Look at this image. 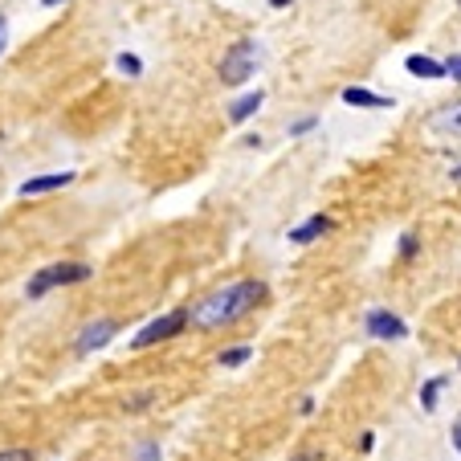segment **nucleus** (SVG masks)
<instances>
[{
  "instance_id": "1",
  "label": "nucleus",
  "mask_w": 461,
  "mask_h": 461,
  "mask_svg": "<svg viewBox=\"0 0 461 461\" xmlns=\"http://www.w3.org/2000/svg\"><path fill=\"white\" fill-rule=\"evenodd\" d=\"M270 286L258 278H237L229 286H217L212 294H204L201 303L188 311V322L201 327V331H221V327H233L237 319H245L249 311H258L266 303Z\"/></svg>"
},
{
  "instance_id": "2",
  "label": "nucleus",
  "mask_w": 461,
  "mask_h": 461,
  "mask_svg": "<svg viewBox=\"0 0 461 461\" xmlns=\"http://www.w3.org/2000/svg\"><path fill=\"white\" fill-rule=\"evenodd\" d=\"M90 266L86 261H53V266H45V270H37L33 278H29V286H25V294L33 298H45L50 290H61V286H78V282H86L90 278Z\"/></svg>"
},
{
  "instance_id": "3",
  "label": "nucleus",
  "mask_w": 461,
  "mask_h": 461,
  "mask_svg": "<svg viewBox=\"0 0 461 461\" xmlns=\"http://www.w3.org/2000/svg\"><path fill=\"white\" fill-rule=\"evenodd\" d=\"M188 327V311H167L159 319H151L143 331L131 335V351H143V348H156V343H167Z\"/></svg>"
},
{
  "instance_id": "4",
  "label": "nucleus",
  "mask_w": 461,
  "mask_h": 461,
  "mask_svg": "<svg viewBox=\"0 0 461 461\" xmlns=\"http://www.w3.org/2000/svg\"><path fill=\"white\" fill-rule=\"evenodd\" d=\"M253 70H258V41H237L233 50L221 58V82H225V86H241Z\"/></svg>"
},
{
  "instance_id": "5",
  "label": "nucleus",
  "mask_w": 461,
  "mask_h": 461,
  "mask_svg": "<svg viewBox=\"0 0 461 461\" xmlns=\"http://www.w3.org/2000/svg\"><path fill=\"white\" fill-rule=\"evenodd\" d=\"M364 331L372 335V339L401 343V339H409V322H404L396 311H384V306H375V311L364 314Z\"/></svg>"
},
{
  "instance_id": "6",
  "label": "nucleus",
  "mask_w": 461,
  "mask_h": 461,
  "mask_svg": "<svg viewBox=\"0 0 461 461\" xmlns=\"http://www.w3.org/2000/svg\"><path fill=\"white\" fill-rule=\"evenodd\" d=\"M114 335H119V322L114 319H95V322H86V327L78 331L74 351H78V356H95V351H103Z\"/></svg>"
},
{
  "instance_id": "7",
  "label": "nucleus",
  "mask_w": 461,
  "mask_h": 461,
  "mask_svg": "<svg viewBox=\"0 0 461 461\" xmlns=\"http://www.w3.org/2000/svg\"><path fill=\"white\" fill-rule=\"evenodd\" d=\"M335 229V221L327 217V212H314V217H306L298 229H290V241L294 245H314L319 237H327Z\"/></svg>"
},
{
  "instance_id": "8",
  "label": "nucleus",
  "mask_w": 461,
  "mask_h": 461,
  "mask_svg": "<svg viewBox=\"0 0 461 461\" xmlns=\"http://www.w3.org/2000/svg\"><path fill=\"white\" fill-rule=\"evenodd\" d=\"M74 184V172H50V176H33V180L21 184V196H45V192H61Z\"/></svg>"
},
{
  "instance_id": "9",
  "label": "nucleus",
  "mask_w": 461,
  "mask_h": 461,
  "mask_svg": "<svg viewBox=\"0 0 461 461\" xmlns=\"http://www.w3.org/2000/svg\"><path fill=\"white\" fill-rule=\"evenodd\" d=\"M429 131H437V135H461V103H449L429 114Z\"/></svg>"
},
{
  "instance_id": "10",
  "label": "nucleus",
  "mask_w": 461,
  "mask_h": 461,
  "mask_svg": "<svg viewBox=\"0 0 461 461\" xmlns=\"http://www.w3.org/2000/svg\"><path fill=\"white\" fill-rule=\"evenodd\" d=\"M343 103H348V106H364V111H384V106H392V98L375 95V90H367V86H348V90H343Z\"/></svg>"
},
{
  "instance_id": "11",
  "label": "nucleus",
  "mask_w": 461,
  "mask_h": 461,
  "mask_svg": "<svg viewBox=\"0 0 461 461\" xmlns=\"http://www.w3.org/2000/svg\"><path fill=\"white\" fill-rule=\"evenodd\" d=\"M261 103H266V95H261V90H253V95L237 98V103L229 106V122H245V119H253V114L261 111Z\"/></svg>"
},
{
  "instance_id": "12",
  "label": "nucleus",
  "mask_w": 461,
  "mask_h": 461,
  "mask_svg": "<svg viewBox=\"0 0 461 461\" xmlns=\"http://www.w3.org/2000/svg\"><path fill=\"white\" fill-rule=\"evenodd\" d=\"M404 70L417 74V78H445V66L433 58H425V53H412V58L404 61Z\"/></svg>"
},
{
  "instance_id": "13",
  "label": "nucleus",
  "mask_w": 461,
  "mask_h": 461,
  "mask_svg": "<svg viewBox=\"0 0 461 461\" xmlns=\"http://www.w3.org/2000/svg\"><path fill=\"white\" fill-rule=\"evenodd\" d=\"M445 384H449V375H433V380L420 384V409L425 412H437V404H441V392Z\"/></svg>"
},
{
  "instance_id": "14",
  "label": "nucleus",
  "mask_w": 461,
  "mask_h": 461,
  "mask_svg": "<svg viewBox=\"0 0 461 461\" xmlns=\"http://www.w3.org/2000/svg\"><path fill=\"white\" fill-rule=\"evenodd\" d=\"M249 359H253V348H249V343H237V348H225V351H221L217 364H221V367H241V364H249Z\"/></svg>"
},
{
  "instance_id": "15",
  "label": "nucleus",
  "mask_w": 461,
  "mask_h": 461,
  "mask_svg": "<svg viewBox=\"0 0 461 461\" xmlns=\"http://www.w3.org/2000/svg\"><path fill=\"white\" fill-rule=\"evenodd\" d=\"M164 453H159V441H140V449L131 453V461H159Z\"/></svg>"
},
{
  "instance_id": "16",
  "label": "nucleus",
  "mask_w": 461,
  "mask_h": 461,
  "mask_svg": "<svg viewBox=\"0 0 461 461\" xmlns=\"http://www.w3.org/2000/svg\"><path fill=\"white\" fill-rule=\"evenodd\" d=\"M119 70H122V74H131V78H135V74L143 70V61L135 58V53H119Z\"/></svg>"
},
{
  "instance_id": "17",
  "label": "nucleus",
  "mask_w": 461,
  "mask_h": 461,
  "mask_svg": "<svg viewBox=\"0 0 461 461\" xmlns=\"http://www.w3.org/2000/svg\"><path fill=\"white\" fill-rule=\"evenodd\" d=\"M417 249H420V241H417L412 233H404V237H401V258L412 261V258H417Z\"/></svg>"
},
{
  "instance_id": "18",
  "label": "nucleus",
  "mask_w": 461,
  "mask_h": 461,
  "mask_svg": "<svg viewBox=\"0 0 461 461\" xmlns=\"http://www.w3.org/2000/svg\"><path fill=\"white\" fill-rule=\"evenodd\" d=\"M445 66V78H453V82H461V53H453L449 61H441Z\"/></svg>"
},
{
  "instance_id": "19",
  "label": "nucleus",
  "mask_w": 461,
  "mask_h": 461,
  "mask_svg": "<svg viewBox=\"0 0 461 461\" xmlns=\"http://www.w3.org/2000/svg\"><path fill=\"white\" fill-rule=\"evenodd\" d=\"M0 461H33V449H0Z\"/></svg>"
},
{
  "instance_id": "20",
  "label": "nucleus",
  "mask_w": 461,
  "mask_h": 461,
  "mask_svg": "<svg viewBox=\"0 0 461 461\" xmlns=\"http://www.w3.org/2000/svg\"><path fill=\"white\" fill-rule=\"evenodd\" d=\"M314 127H319V119H314V114H311V119H298L294 127H290V135H294V140H298V135H306V131H314Z\"/></svg>"
},
{
  "instance_id": "21",
  "label": "nucleus",
  "mask_w": 461,
  "mask_h": 461,
  "mask_svg": "<svg viewBox=\"0 0 461 461\" xmlns=\"http://www.w3.org/2000/svg\"><path fill=\"white\" fill-rule=\"evenodd\" d=\"M449 441H453V449H457V453H461V417H457V420H453V433H449Z\"/></svg>"
},
{
  "instance_id": "22",
  "label": "nucleus",
  "mask_w": 461,
  "mask_h": 461,
  "mask_svg": "<svg viewBox=\"0 0 461 461\" xmlns=\"http://www.w3.org/2000/svg\"><path fill=\"white\" fill-rule=\"evenodd\" d=\"M359 449L372 453V449H375V433H364V437H359Z\"/></svg>"
},
{
  "instance_id": "23",
  "label": "nucleus",
  "mask_w": 461,
  "mask_h": 461,
  "mask_svg": "<svg viewBox=\"0 0 461 461\" xmlns=\"http://www.w3.org/2000/svg\"><path fill=\"white\" fill-rule=\"evenodd\" d=\"M298 412H303V417H311V412H314V396H306V401L298 404Z\"/></svg>"
},
{
  "instance_id": "24",
  "label": "nucleus",
  "mask_w": 461,
  "mask_h": 461,
  "mask_svg": "<svg viewBox=\"0 0 461 461\" xmlns=\"http://www.w3.org/2000/svg\"><path fill=\"white\" fill-rule=\"evenodd\" d=\"M5 33H9V21L0 17V50H5Z\"/></svg>"
},
{
  "instance_id": "25",
  "label": "nucleus",
  "mask_w": 461,
  "mask_h": 461,
  "mask_svg": "<svg viewBox=\"0 0 461 461\" xmlns=\"http://www.w3.org/2000/svg\"><path fill=\"white\" fill-rule=\"evenodd\" d=\"M294 0H270V9H290Z\"/></svg>"
},
{
  "instance_id": "26",
  "label": "nucleus",
  "mask_w": 461,
  "mask_h": 461,
  "mask_svg": "<svg viewBox=\"0 0 461 461\" xmlns=\"http://www.w3.org/2000/svg\"><path fill=\"white\" fill-rule=\"evenodd\" d=\"M290 461H319L314 453H298V457H290Z\"/></svg>"
},
{
  "instance_id": "27",
  "label": "nucleus",
  "mask_w": 461,
  "mask_h": 461,
  "mask_svg": "<svg viewBox=\"0 0 461 461\" xmlns=\"http://www.w3.org/2000/svg\"><path fill=\"white\" fill-rule=\"evenodd\" d=\"M41 5H45V9H53V5H61V0H41Z\"/></svg>"
},
{
  "instance_id": "28",
  "label": "nucleus",
  "mask_w": 461,
  "mask_h": 461,
  "mask_svg": "<svg viewBox=\"0 0 461 461\" xmlns=\"http://www.w3.org/2000/svg\"><path fill=\"white\" fill-rule=\"evenodd\" d=\"M453 180H461V164H457V167H453Z\"/></svg>"
},
{
  "instance_id": "29",
  "label": "nucleus",
  "mask_w": 461,
  "mask_h": 461,
  "mask_svg": "<svg viewBox=\"0 0 461 461\" xmlns=\"http://www.w3.org/2000/svg\"><path fill=\"white\" fill-rule=\"evenodd\" d=\"M457 372H461V359H457Z\"/></svg>"
}]
</instances>
